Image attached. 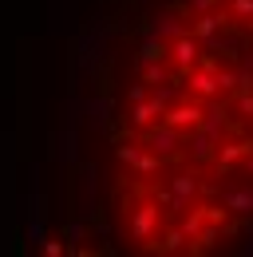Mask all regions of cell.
<instances>
[{"label":"cell","instance_id":"7a4b0ae2","mask_svg":"<svg viewBox=\"0 0 253 257\" xmlns=\"http://www.w3.org/2000/svg\"><path fill=\"white\" fill-rule=\"evenodd\" d=\"M233 12L237 16H253V0H233Z\"/></svg>","mask_w":253,"mask_h":257},{"label":"cell","instance_id":"3957f363","mask_svg":"<svg viewBox=\"0 0 253 257\" xmlns=\"http://www.w3.org/2000/svg\"><path fill=\"white\" fill-rule=\"evenodd\" d=\"M249 174H253V151H249Z\"/></svg>","mask_w":253,"mask_h":257},{"label":"cell","instance_id":"6da1fadb","mask_svg":"<svg viewBox=\"0 0 253 257\" xmlns=\"http://www.w3.org/2000/svg\"><path fill=\"white\" fill-rule=\"evenodd\" d=\"M225 206H229V210H237V214H249V210H253V190L229 194V198H225Z\"/></svg>","mask_w":253,"mask_h":257}]
</instances>
